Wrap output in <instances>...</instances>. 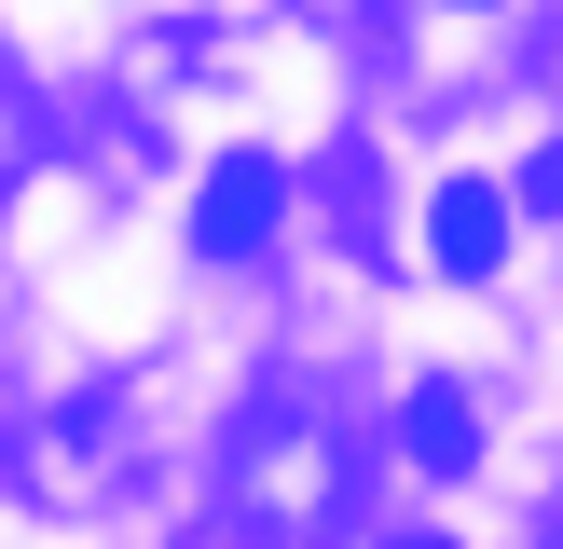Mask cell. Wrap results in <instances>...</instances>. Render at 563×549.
<instances>
[{
	"label": "cell",
	"instance_id": "cell-2",
	"mask_svg": "<svg viewBox=\"0 0 563 549\" xmlns=\"http://www.w3.org/2000/svg\"><path fill=\"white\" fill-rule=\"evenodd\" d=\"M427 261L440 274H495V261H509V192H495V179H440L427 192Z\"/></svg>",
	"mask_w": 563,
	"mask_h": 549
},
{
	"label": "cell",
	"instance_id": "cell-5",
	"mask_svg": "<svg viewBox=\"0 0 563 549\" xmlns=\"http://www.w3.org/2000/svg\"><path fill=\"white\" fill-rule=\"evenodd\" d=\"M522 206H563V152H537V165H522Z\"/></svg>",
	"mask_w": 563,
	"mask_h": 549
},
{
	"label": "cell",
	"instance_id": "cell-3",
	"mask_svg": "<svg viewBox=\"0 0 563 549\" xmlns=\"http://www.w3.org/2000/svg\"><path fill=\"white\" fill-rule=\"evenodd\" d=\"M399 439H412V467H440V481L482 467V412H467L454 384H412V399H399Z\"/></svg>",
	"mask_w": 563,
	"mask_h": 549
},
{
	"label": "cell",
	"instance_id": "cell-4",
	"mask_svg": "<svg viewBox=\"0 0 563 549\" xmlns=\"http://www.w3.org/2000/svg\"><path fill=\"white\" fill-rule=\"evenodd\" d=\"M302 522H317V508H289V494H234L192 549H302Z\"/></svg>",
	"mask_w": 563,
	"mask_h": 549
},
{
	"label": "cell",
	"instance_id": "cell-1",
	"mask_svg": "<svg viewBox=\"0 0 563 549\" xmlns=\"http://www.w3.org/2000/svg\"><path fill=\"white\" fill-rule=\"evenodd\" d=\"M275 206H289V165L275 152H220L207 192H192V247H207V261H247V247L275 234Z\"/></svg>",
	"mask_w": 563,
	"mask_h": 549
},
{
	"label": "cell",
	"instance_id": "cell-6",
	"mask_svg": "<svg viewBox=\"0 0 563 549\" xmlns=\"http://www.w3.org/2000/svg\"><path fill=\"white\" fill-rule=\"evenodd\" d=\"M385 549H440V536H385Z\"/></svg>",
	"mask_w": 563,
	"mask_h": 549
},
{
	"label": "cell",
	"instance_id": "cell-7",
	"mask_svg": "<svg viewBox=\"0 0 563 549\" xmlns=\"http://www.w3.org/2000/svg\"><path fill=\"white\" fill-rule=\"evenodd\" d=\"M537 549H563V508H550V536H537Z\"/></svg>",
	"mask_w": 563,
	"mask_h": 549
}]
</instances>
